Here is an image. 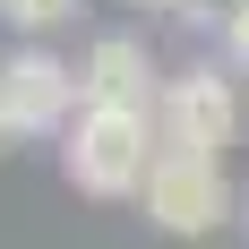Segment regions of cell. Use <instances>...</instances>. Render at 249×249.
Instances as JSON below:
<instances>
[{
	"label": "cell",
	"instance_id": "1",
	"mask_svg": "<svg viewBox=\"0 0 249 249\" xmlns=\"http://www.w3.org/2000/svg\"><path fill=\"white\" fill-rule=\"evenodd\" d=\"M163 155V129L138 103H86L60 138V172L86 189V198H146V172Z\"/></svg>",
	"mask_w": 249,
	"mask_h": 249
},
{
	"label": "cell",
	"instance_id": "2",
	"mask_svg": "<svg viewBox=\"0 0 249 249\" xmlns=\"http://www.w3.org/2000/svg\"><path fill=\"white\" fill-rule=\"evenodd\" d=\"M77 112H86V77L60 52L26 43V52L0 60V121H9V138H69Z\"/></svg>",
	"mask_w": 249,
	"mask_h": 249
},
{
	"label": "cell",
	"instance_id": "3",
	"mask_svg": "<svg viewBox=\"0 0 249 249\" xmlns=\"http://www.w3.org/2000/svg\"><path fill=\"white\" fill-rule=\"evenodd\" d=\"M232 215V189H224V155H198V146H163L146 172V224L172 232V241H198Z\"/></svg>",
	"mask_w": 249,
	"mask_h": 249
},
{
	"label": "cell",
	"instance_id": "4",
	"mask_svg": "<svg viewBox=\"0 0 249 249\" xmlns=\"http://www.w3.org/2000/svg\"><path fill=\"white\" fill-rule=\"evenodd\" d=\"M155 129H163V146L224 155V146H232V129H241L232 77H215V69H172V77H163V95H155Z\"/></svg>",
	"mask_w": 249,
	"mask_h": 249
},
{
	"label": "cell",
	"instance_id": "5",
	"mask_svg": "<svg viewBox=\"0 0 249 249\" xmlns=\"http://www.w3.org/2000/svg\"><path fill=\"white\" fill-rule=\"evenodd\" d=\"M77 77H86V103H138V112H155V95H163V77H155L138 35H95Z\"/></svg>",
	"mask_w": 249,
	"mask_h": 249
},
{
	"label": "cell",
	"instance_id": "6",
	"mask_svg": "<svg viewBox=\"0 0 249 249\" xmlns=\"http://www.w3.org/2000/svg\"><path fill=\"white\" fill-rule=\"evenodd\" d=\"M86 0H0V26H18V35H52V26H69Z\"/></svg>",
	"mask_w": 249,
	"mask_h": 249
},
{
	"label": "cell",
	"instance_id": "7",
	"mask_svg": "<svg viewBox=\"0 0 249 249\" xmlns=\"http://www.w3.org/2000/svg\"><path fill=\"white\" fill-rule=\"evenodd\" d=\"M224 52L249 69V0H232V9H224Z\"/></svg>",
	"mask_w": 249,
	"mask_h": 249
},
{
	"label": "cell",
	"instance_id": "8",
	"mask_svg": "<svg viewBox=\"0 0 249 249\" xmlns=\"http://www.w3.org/2000/svg\"><path fill=\"white\" fill-rule=\"evenodd\" d=\"M138 9H172V18H206V0H138Z\"/></svg>",
	"mask_w": 249,
	"mask_h": 249
},
{
	"label": "cell",
	"instance_id": "9",
	"mask_svg": "<svg viewBox=\"0 0 249 249\" xmlns=\"http://www.w3.org/2000/svg\"><path fill=\"white\" fill-rule=\"evenodd\" d=\"M0 146H9V121H0Z\"/></svg>",
	"mask_w": 249,
	"mask_h": 249
}]
</instances>
